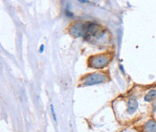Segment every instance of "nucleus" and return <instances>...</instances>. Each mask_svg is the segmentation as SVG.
<instances>
[{
	"instance_id": "f257e3e1",
	"label": "nucleus",
	"mask_w": 156,
	"mask_h": 132,
	"mask_svg": "<svg viewBox=\"0 0 156 132\" xmlns=\"http://www.w3.org/2000/svg\"><path fill=\"white\" fill-rule=\"evenodd\" d=\"M108 80V77L104 72L89 73L80 80V82H81L80 86L87 87V86L98 85V84H101V83L106 82Z\"/></svg>"
},
{
	"instance_id": "f03ea898",
	"label": "nucleus",
	"mask_w": 156,
	"mask_h": 132,
	"mask_svg": "<svg viewBox=\"0 0 156 132\" xmlns=\"http://www.w3.org/2000/svg\"><path fill=\"white\" fill-rule=\"evenodd\" d=\"M111 61V55L108 53L96 54L89 59V66L94 69H103Z\"/></svg>"
},
{
	"instance_id": "7ed1b4c3",
	"label": "nucleus",
	"mask_w": 156,
	"mask_h": 132,
	"mask_svg": "<svg viewBox=\"0 0 156 132\" xmlns=\"http://www.w3.org/2000/svg\"><path fill=\"white\" fill-rule=\"evenodd\" d=\"M86 24L87 22H74L71 24L69 27V32L70 35L75 38L78 37H84L85 31H86Z\"/></svg>"
},
{
	"instance_id": "20e7f679",
	"label": "nucleus",
	"mask_w": 156,
	"mask_h": 132,
	"mask_svg": "<svg viewBox=\"0 0 156 132\" xmlns=\"http://www.w3.org/2000/svg\"><path fill=\"white\" fill-rule=\"evenodd\" d=\"M138 107H139V102L134 98H130L126 102V112L129 115H133L138 110Z\"/></svg>"
},
{
	"instance_id": "39448f33",
	"label": "nucleus",
	"mask_w": 156,
	"mask_h": 132,
	"mask_svg": "<svg viewBox=\"0 0 156 132\" xmlns=\"http://www.w3.org/2000/svg\"><path fill=\"white\" fill-rule=\"evenodd\" d=\"M143 132H156V120L155 119H149L146 121L143 128Z\"/></svg>"
},
{
	"instance_id": "423d86ee",
	"label": "nucleus",
	"mask_w": 156,
	"mask_h": 132,
	"mask_svg": "<svg viewBox=\"0 0 156 132\" xmlns=\"http://www.w3.org/2000/svg\"><path fill=\"white\" fill-rule=\"evenodd\" d=\"M144 101L145 102H153L154 101L156 100V89H153V90H150L145 95H144Z\"/></svg>"
},
{
	"instance_id": "0eeeda50",
	"label": "nucleus",
	"mask_w": 156,
	"mask_h": 132,
	"mask_svg": "<svg viewBox=\"0 0 156 132\" xmlns=\"http://www.w3.org/2000/svg\"><path fill=\"white\" fill-rule=\"evenodd\" d=\"M50 107H51V114H52L53 119H54V121L56 122V121H57V117H56V113H55V110H54V107H53V105H52L51 103Z\"/></svg>"
},
{
	"instance_id": "6e6552de",
	"label": "nucleus",
	"mask_w": 156,
	"mask_h": 132,
	"mask_svg": "<svg viewBox=\"0 0 156 132\" xmlns=\"http://www.w3.org/2000/svg\"><path fill=\"white\" fill-rule=\"evenodd\" d=\"M44 51V45L42 44V45L40 46V48H39V53H43Z\"/></svg>"
},
{
	"instance_id": "1a4fd4ad",
	"label": "nucleus",
	"mask_w": 156,
	"mask_h": 132,
	"mask_svg": "<svg viewBox=\"0 0 156 132\" xmlns=\"http://www.w3.org/2000/svg\"><path fill=\"white\" fill-rule=\"evenodd\" d=\"M119 69H120V71H121V72H123V74H124V75H126V72H125V69H124V67H123V65H122V64H120V65H119Z\"/></svg>"
},
{
	"instance_id": "9d476101",
	"label": "nucleus",
	"mask_w": 156,
	"mask_h": 132,
	"mask_svg": "<svg viewBox=\"0 0 156 132\" xmlns=\"http://www.w3.org/2000/svg\"><path fill=\"white\" fill-rule=\"evenodd\" d=\"M65 13H66V15H67V16H69V17H71V16H73V14H71L69 10H68V8L66 9V11H65Z\"/></svg>"
},
{
	"instance_id": "9b49d317",
	"label": "nucleus",
	"mask_w": 156,
	"mask_h": 132,
	"mask_svg": "<svg viewBox=\"0 0 156 132\" xmlns=\"http://www.w3.org/2000/svg\"><path fill=\"white\" fill-rule=\"evenodd\" d=\"M154 113H156V102L154 104V110H153Z\"/></svg>"
}]
</instances>
